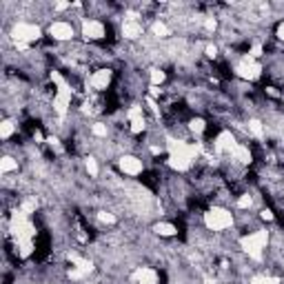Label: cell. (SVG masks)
I'll return each mask as SVG.
<instances>
[{
	"instance_id": "obj_1",
	"label": "cell",
	"mask_w": 284,
	"mask_h": 284,
	"mask_svg": "<svg viewBox=\"0 0 284 284\" xmlns=\"http://www.w3.org/2000/svg\"><path fill=\"white\" fill-rule=\"evenodd\" d=\"M167 149H169V167L173 171H189L193 164V160L200 153V144H191V142L169 138L167 140Z\"/></svg>"
},
{
	"instance_id": "obj_2",
	"label": "cell",
	"mask_w": 284,
	"mask_h": 284,
	"mask_svg": "<svg viewBox=\"0 0 284 284\" xmlns=\"http://www.w3.org/2000/svg\"><path fill=\"white\" fill-rule=\"evenodd\" d=\"M267 244H269V231L267 229L253 231V233L240 238V247H242V251L249 255L251 260H255V262H262Z\"/></svg>"
},
{
	"instance_id": "obj_3",
	"label": "cell",
	"mask_w": 284,
	"mask_h": 284,
	"mask_svg": "<svg viewBox=\"0 0 284 284\" xmlns=\"http://www.w3.org/2000/svg\"><path fill=\"white\" fill-rule=\"evenodd\" d=\"M233 224V213L222 209V207H213L205 213V226L209 231H226Z\"/></svg>"
},
{
	"instance_id": "obj_4",
	"label": "cell",
	"mask_w": 284,
	"mask_h": 284,
	"mask_svg": "<svg viewBox=\"0 0 284 284\" xmlns=\"http://www.w3.org/2000/svg\"><path fill=\"white\" fill-rule=\"evenodd\" d=\"M9 233L13 235V240H20V238H31L34 240L36 226L29 222V215H27V213H22L20 209H18L11 215V222H9Z\"/></svg>"
},
{
	"instance_id": "obj_5",
	"label": "cell",
	"mask_w": 284,
	"mask_h": 284,
	"mask_svg": "<svg viewBox=\"0 0 284 284\" xmlns=\"http://www.w3.org/2000/svg\"><path fill=\"white\" fill-rule=\"evenodd\" d=\"M40 36L42 29L38 25H31V22H18L11 29V40L16 45H29V42H36Z\"/></svg>"
},
{
	"instance_id": "obj_6",
	"label": "cell",
	"mask_w": 284,
	"mask_h": 284,
	"mask_svg": "<svg viewBox=\"0 0 284 284\" xmlns=\"http://www.w3.org/2000/svg\"><path fill=\"white\" fill-rule=\"evenodd\" d=\"M235 73L240 75L242 80H258L260 75H262V67H260V63L258 60H253V58H244V60H240L238 65H235Z\"/></svg>"
},
{
	"instance_id": "obj_7",
	"label": "cell",
	"mask_w": 284,
	"mask_h": 284,
	"mask_svg": "<svg viewBox=\"0 0 284 284\" xmlns=\"http://www.w3.org/2000/svg\"><path fill=\"white\" fill-rule=\"evenodd\" d=\"M235 146H238V142H235V136L231 134V131H222V134H217V138L213 140V149L220 155H231Z\"/></svg>"
},
{
	"instance_id": "obj_8",
	"label": "cell",
	"mask_w": 284,
	"mask_h": 284,
	"mask_svg": "<svg viewBox=\"0 0 284 284\" xmlns=\"http://www.w3.org/2000/svg\"><path fill=\"white\" fill-rule=\"evenodd\" d=\"M118 167H120V171L125 173V176H140L142 171H144V164H142V160L138 155H122L120 160H118Z\"/></svg>"
},
{
	"instance_id": "obj_9",
	"label": "cell",
	"mask_w": 284,
	"mask_h": 284,
	"mask_svg": "<svg viewBox=\"0 0 284 284\" xmlns=\"http://www.w3.org/2000/svg\"><path fill=\"white\" fill-rule=\"evenodd\" d=\"M127 118H129V129L131 134H142L146 129V122H144V109L140 105H131L129 111H127Z\"/></svg>"
},
{
	"instance_id": "obj_10",
	"label": "cell",
	"mask_w": 284,
	"mask_h": 284,
	"mask_svg": "<svg viewBox=\"0 0 284 284\" xmlns=\"http://www.w3.org/2000/svg\"><path fill=\"white\" fill-rule=\"evenodd\" d=\"M49 36L54 38V40H60V42H67L71 38L75 36L73 31V25L71 22H65V20H56L49 25Z\"/></svg>"
},
{
	"instance_id": "obj_11",
	"label": "cell",
	"mask_w": 284,
	"mask_h": 284,
	"mask_svg": "<svg viewBox=\"0 0 284 284\" xmlns=\"http://www.w3.org/2000/svg\"><path fill=\"white\" fill-rule=\"evenodd\" d=\"M82 36L87 40H102L107 36V27L100 20H84L82 22Z\"/></svg>"
},
{
	"instance_id": "obj_12",
	"label": "cell",
	"mask_w": 284,
	"mask_h": 284,
	"mask_svg": "<svg viewBox=\"0 0 284 284\" xmlns=\"http://www.w3.org/2000/svg\"><path fill=\"white\" fill-rule=\"evenodd\" d=\"M131 282L134 284H158V271L151 267H138L131 273Z\"/></svg>"
},
{
	"instance_id": "obj_13",
	"label": "cell",
	"mask_w": 284,
	"mask_h": 284,
	"mask_svg": "<svg viewBox=\"0 0 284 284\" xmlns=\"http://www.w3.org/2000/svg\"><path fill=\"white\" fill-rule=\"evenodd\" d=\"M111 78H113V71L111 69H98V71H93L89 84H91L96 91H105L109 84H111Z\"/></svg>"
},
{
	"instance_id": "obj_14",
	"label": "cell",
	"mask_w": 284,
	"mask_h": 284,
	"mask_svg": "<svg viewBox=\"0 0 284 284\" xmlns=\"http://www.w3.org/2000/svg\"><path fill=\"white\" fill-rule=\"evenodd\" d=\"M144 34V27L140 25L138 20H125L122 22V36L127 38V40H138Z\"/></svg>"
},
{
	"instance_id": "obj_15",
	"label": "cell",
	"mask_w": 284,
	"mask_h": 284,
	"mask_svg": "<svg viewBox=\"0 0 284 284\" xmlns=\"http://www.w3.org/2000/svg\"><path fill=\"white\" fill-rule=\"evenodd\" d=\"M231 158L233 160H238L240 164H251V160H253V155H251V149L247 144H240L238 142V146L233 149V153H231Z\"/></svg>"
},
{
	"instance_id": "obj_16",
	"label": "cell",
	"mask_w": 284,
	"mask_h": 284,
	"mask_svg": "<svg viewBox=\"0 0 284 284\" xmlns=\"http://www.w3.org/2000/svg\"><path fill=\"white\" fill-rule=\"evenodd\" d=\"M16 242V251L20 258H29L34 253V240L31 238H20V240H13Z\"/></svg>"
},
{
	"instance_id": "obj_17",
	"label": "cell",
	"mask_w": 284,
	"mask_h": 284,
	"mask_svg": "<svg viewBox=\"0 0 284 284\" xmlns=\"http://www.w3.org/2000/svg\"><path fill=\"white\" fill-rule=\"evenodd\" d=\"M153 231L158 235H162V238H173V235H178V229L171 222H158V224L153 226Z\"/></svg>"
},
{
	"instance_id": "obj_18",
	"label": "cell",
	"mask_w": 284,
	"mask_h": 284,
	"mask_svg": "<svg viewBox=\"0 0 284 284\" xmlns=\"http://www.w3.org/2000/svg\"><path fill=\"white\" fill-rule=\"evenodd\" d=\"M249 134L253 136V138H258V140H264V127H262V122H260L258 118L249 120Z\"/></svg>"
},
{
	"instance_id": "obj_19",
	"label": "cell",
	"mask_w": 284,
	"mask_h": 284,
	"mask_svg": "<svg viewBox=\"0 0 284 284\" xmlns=\"http://www.w3.org/2000/svg\"><path fill=\"white\" fill-rule=\"evenodd\" d=\"M11 171H18V160H13L11 155H4L0 160V173H11Z\"/></svg>"
},
{
	"instance_id": "obj_20",
	"label": "cell",
	"mask_w": 284,
	"mask_h": 284,
	"mask_svg": "<svg viewBox=\"0 0 284 284\" xmlns=\"http://www.w3.org/2000/svg\"><path fill=\"white\" fill-rule=\"evenodd\" d=\"M151 31H153L155 38H167V36H171V29H169L167 22H162V20H155L153 27H151Z\"/></svg>"
},
{
	"instance_id": "obj_21",
	"label": "cell",
	"mask_w": 284,
	"mask_h": 284,
	"mask_svg": "<svg viewBox=\"0 0 284 284\" xmlns=\"http://www.w3.org/2000/svg\"><path fill=\"white\" fill-rule=\"evenodd\" d=\"M149 80H151V87H160V84H164V80H167V73H164L162 69H151Z\"/></svg>"
},
{
	"instance_id": "obj_22",
	"label": "cell",
	"mask_w": 284,
	"mask_h": 284,
	"mask_svg": "<svg viewBox=\"0 0 284 284\" xmlns=\"http://www.w3.org/2000/svg\"><path fill=\"white\" fill-rule=\"evenodd\" d=\"M13 131H16V125H13V120H2V125H0V138H2V140H9Z\"/></svg>"
},
{
	"instance_id": "obj_23",
	"label": "cell",
	"mask_w": 284,
	"mask_h": 284,
	"mask_svg": "<svg viewBox=\"0 0 284 284\" xmlns=\"http://www.w3.org/2000/svg\"><path fill=\"white\" fill-rule=\"evenodd\" d=\"M36 209H38V200H36V198H25V200L20 202V211L27 213V215L36 213Z\"/></svg>"
},
{
	"instance_id": "obj_24",
	"label": "cell",
	"mask_w": 284,
	"mask_h": 284,
	"mask_svg": "<svg viewBox=\"0 0 284 284\" xmlns=\"http://www.w3.org/2000/svg\"><path fill=\"white\" fill-rule=\"evenodd\" d=\"M189 129H191L196 136H202L205 134V129H207V122L202 120V118H193V120L189 122Z\"/></svg>"
},
{
	"instance_id": "obj_25",
	"label": "cell",
	"mask_w": 284,
	"mask_h": 284,
	"mask_svg": "<svg viewBox=\"0 0 284 284\" xmlns=\"http://www.w3.org/2000/svg\"><path fill=\"white\" fill-rule=\"evenodd\" d=\"M251 284H280V280L273 276H253L251 278Z\"/></svg>"
},
{
	"instance_id": "obj_26",
	"label": "cell",
	"mask_w": 284,
	"mask_h": 284,
	"mask_svg": "<svg viewBox=\"0 0 284 284\" xmlns=\"http://www.w3.org/2000/svg\"><path fill=\"white\" fill-rule=\"evenodd\" d=\"M91 134L96 136V138H107L109 129H107V125H102V122H96V125L91 127Z\"/></svg>"
},
{
	"instance_id": "obj_27",
	"label": "cell",
	"mask_w": 284,
	"mask_h": 284,
	"mask_svg": "<svg viewBox=\"0 0 284 284\" xmlns=\"http://www.w3.org/2000/svg\"><path fill=\"white\" fill-rule=\"evenodd\" d=\"M253 207V198L249 196V193H242V196L238 198V209H251Z\"/></svg>"
},
{
	"instance_id": "obj_28",
	"label": "cell",
	"mask_w": 284,
	"mask_h": 284,
	"mask_svg": "<svg viewBox=\"0 0 284 284\" xmlns=\"http://www.w3.org/2000/svg\"><path fill=\"white\" fill-rule=\"evenodd\" d=\"M84 167H87V171H89V176H91V178H96V176H98V171H100V169H98V162H96L93 158H87Z\"/></svg>"
},
{
	"instance_id": "obj_29",
	"label": "cell",
	"mask_w": 284,
	"mask_h": 284,
	"mask_svg": "<svg viewBox=\"0 0 284 284\" xmlns=\"http://www.w3.org/2000/svg\"><path fill=\"white\" fill-rule=\"evenodd\" d=\"M98 220L102 222V224H116V215L109 211H100L98 213Z\"/></svg>"
},
{
	"instance_id": "obj_30",
	"label": "cell",
	"mask_w": 284,
	"mask_h": 284,
	"mask_svg": "<svg viewBox=\"0 0 284 284\" xmlns=\"http://www.w3.org/2000/svg\"><path fill=\"white\" fill-rule=\"evenodd\" d=\"M262 51H264V47H262V42H253V47H251V54H249V58H260L262 56Z\"/></svg>"
},
{
	"instance_id": "obj_31",
	"label": "cell",
	"mask_w": 284,
	"mask_h": 284,
	"mask_svg": "<svg viewBox=\"0 0 284 284\" xmlns=\"http://www.w3.org/2000/svg\"><path fill=\"white\" fill-rule=\"evenodd\" d=\"M202 25H205L207 31H215L217 22H215V18H205V20H202Z\"/></svg>"
},
{
	"instance_id": "obj_32",
	"label": "cell",
	"mask_w": 284,
	"mask_h": 284,
	"mask_svg": "<svg viewBox=\"0 0 284 284\" xmlns=\"http://www.w3.org/2000/svg\"><path fill=\"white\" fill-rule=\"evenodd\" d=\"M260 217L267 220V222H273V211L271 209H262V211H260Z\"/></svg>"
},
{
	"instance_id": "obj_33",
	"label": "cell",
	"mask_w": 284,
	"mask_h": 284,
	"mask_svg": "<svg viewBox=\"0 0 284 284\" xmlns=\"http://www.w3.org/2000/svg\"><path fill=\"white\" fill-rule=\"evenodd\" d=\"M207 56H209V58H215V56H217V47L215 45H207Z\"/></svg>"
},
{
	"instance_id": "obj_34",
	"label": "cell",
	"mask_w": 284,
	"mask_h": 284,
	"mask_svg": "<svg viewBox=\"0 0 284 284\" xmlns=\"http://www.w3.org/2000/svg\"><path fill=\"white\" fill-rule=\"evenodd\" d=\"M54 9H56V11H65V9H71V4L69 2H56Z\"/></svg>"
},
{
	"instance_id": "obj_35",
	"label": "cell",
	"mask_w": 284,
	"mask_h": 284,
	"mask_svg": "<svg viewBox=\"0 0 284 284\" xmlns=\"http://www.w3.org/2000/svg\"><path fill=\"white\" fill-rule=\"evenodd\" d=\"M276 36H278V40H282V42H284V22H280V25H278Z\"/></svg>"
},
{
	"instance_id": "obj_36",
	"label": "cell",
	"mask_w": 284,
	"mask_h": 284,
	"mask_svg": "<svg viewBox=\"0 0 284 284\" xmlns=\"http://www.w3.org/2000/svg\"><path fill=\"white\" fill-rule=\"evenodd\" d=\"M202 284H215V280H211V278H205V282Z\"/></svg>"
}]
</instances>
